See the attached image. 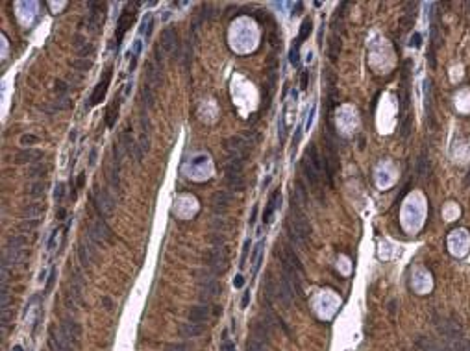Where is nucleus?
<instances>
[{"instance_id":"obj_61","label":"nucleus","mask_w":470,"mask_h":351,"mask_svg":"<svg viewBox=\"0 0 470 351\" xmlns=\"http://www.w3.org/2000/svg\"><path fill=\"white\" fill-rule=\"evenodd\" d=\"M11 351H23V346H13V350Z\"/></svg>"},{"instance_id":"obj_11","label":"nucleus","mask_w":470,"mask_h":351,"mask_svg":"<svg viewBox=\"0 0 470 351\" xmlns=\"http://www.w3.org/2000/svg\"><path fill=\"white\" fill-rule=\"evenodd\" d=\"M104 4L100 2H89V19H87V30L91 34L100 32L102 21H104Z\"/></svg>"},{"instance_id":"obj_54","label":"nucleus","mask_w":470,"mask_h":351,"mask_svg":"<svg viewBox=\"0 0 470 351\" xmlns=\"http://www.w3.org/2000/svg\"><path fill=\"white\" fill-rule=\"evenodd\" d=\"M56 235H58V229H54L50 235V241H48V250H54V242H56Z\"/></svg>"},{"instance_id":"obj_21","label":"nucleus","mask_w":470,"mask_h":351,"mask_svg":"<svg viewBox=\"0 0 470 351\" xmlns=\"http://www.w3.org/2000/svg\"><path fill=\"white\" fill-rule=\"evenodd\" d=\"M120 146H122V152L126 154L128 157H132V155H135V150H137V142L134 141V133H132V128L130 126H126L124 130H122V133H120Z\"/></svg>"},{"instance_id":"obj_44","label":"nucleus","mask_w":470,"mask_h":351,"mask_svg":"<svg viewBox=\"0 0 470 351\" xmlns=\"http://www.w3.org/2000/svg\"><path fill=\"white\" fill-rule=\"evenodd\" d=\"M56 276H58V270L56 268H52L50 270V276H48V281H47V286H45V294H48L52 290V286H54V281H56Z\"/></svg>"},{"instance_id":"obj_35","label":"nucleus","mask_w":470,"mask_h":351,"mask_svg":"<svg viewBox=\"0 0 470 351\" xmlns=\"http://www.w3.org/2000/svg\"><path fill=\"white\" fill-rule=\"evenodd\" d=\"M224 235L222 233H218V231H213V233L208 237V242L213 246V248H218V246H224Z\"/></svg>"},{"instance_id":"obj_17","label":"nucleus","mask_w":470,"mask_h":351,"mask_svg":"<svg viewBox=\"0 0 470 351\" xmlns=\"http://www.w3.org/2000/svg\"><path fill=\"white\" fill-rule=\"evenodd\" d=\"M302 172H304V176H306V179L309 181V185H311V189L315 191V193L319 194V198L322 200V196H320V179H322V174H320L319 170L317 168L313 167L311 165V161L307 157H304L302 159Z\"/></svg>"},{"instance_id":"obj_10","label":"nucleus","mask_w":470,"mask_h":351,"mask_svg":"<svg viewBox=\"0 0 470 351\" xmlns=\"http://www.w3.org/2000/svg\"><path fill=\"white\" fill-rule=\"evenodd\" d=\"M161 50L165 56H172L176 52V56L180 58V37H178V32L172 28V26H167L163 32H161V43H160Z\"/></svg>"},{"instance_id":"obj_39","label":"nucleus","mask_w":470,"mask_h":351,"mask_svg":"<svg viewBox=\"0 0 470 351\" xmlns=\"http://www.w3.org/2000/svg\"><path fill=\"white\" fill-rule=\"evenodd\" d=\"M54 91H56V94H58V98H61V96H67L69 85L65 84L63 80H58V82H56V87H54Z\"/></svg>"},{"instance_id":"obj_56","label":"nucleus","mask_w":470,"mask_h":351,"mask_svg":"<svg viewBox=\"0 0 470 351\" xmlns=\"http://www.w3.org/2000/svg\"><path fill=\"white\" fill-rule=\"evenodd\" d=\"M94 163H96V148H93L91 154H89V165L93 167Z\"/></svg>"},{"instance_id":"obj_36","label":"nucleus","mask_w":470,"mask_h":351,"mask_svg":"<svg viewBox=\"0 0 470 351\" xmlns=\"http://www.w3.org/2000/svg\"><path fill=\"white\" fill-rule=\"evenodd\" d=\"M246 351H267V344L259 342L254 336H250V340L246 342Z\"/></svg>"},{"instance_id":"obj_9","label":"nucleus","mask_w":470,"mask_h":351,"mask_svg":"<svg viewBox=\"0 0 470 351\" xmlns=\"http://www.w3.org/2000/svg\"><path fill=\"white\" fill-rule=\"evenodd\" d=\"M96 253H98L96 251V244L89 239V235L84 233L82 241L78 244V261H80L82 268H85V270L91 268V263L96 259Z\"/></svg>"},{"instance_id":"obj_32","label":"nucleus","mask_w":470,"mask_h":351,"mask_svg":"<svg viewBox=\"0 0 470 351\" xmlns=\"http://www.w3.org/2000/svg\"><path fill=\"white\" fill-rule=\"evenodd\" d=\"M311 32H313V21H311L309 17H306V19H304L302 26H300V35H298V41L304 43V39H307Z\"/></svg>"},{"instance_id":"obj_16","label":"nucleus","mask_w":470,"mask_h":351,"mask_svg":"<svg viewBox=\"0 0 470 351\" xmlns=\"http://www.w3.org/2000/svg\"><path fill=\"white\" fill-rule=\"evenodd\" d=\"M270 334H272V322L269 320V316L259 318V320H256V322H254L252 336L256 338V340H259V342H263V344H267V346H269Z\"/></svg>"},{"instance_id":"obj_45","label":"nucleus","mask_w":470,"mask_h":351,"mask_svg":"<svg viewBox=\"0 0 470 351\" xmlns=\"http://www.w3.org/2000/svg\"><path fill=\"white\" fill-rule=\"evenodd\" d=\"M263 246H265V242L263 241H259V242L256 244V248H254L252 251V257H250V263H256V261L261 257V251H263Z\"/></svg>"},{"instance_id":"obj_34","label":"nucleus","mask_w":470,"mask_h":351,"mask_svg":"<svg viewBox=\"0 0 470 351\" xmlns=\"http://www.w3.org/2000/svg\"><path fill=\"white\" fill-rule=\"evenodd\" d=\"M411 126H413V117H407V118H402L400 120V137L402 139H405V137H409V133H411Z\"/></svg>"},{"instance_id":"obj_14","label":"nucleus","mask_w":470,"mask_h":351,"mask_svg":"<svg viewBox=\"0 0 470 351\" xmlns=\"http://www.w3.org/2000/svg\"><path fill=\"white\" fill-rule=\"evenodd\" d=\"M109 82H111V68H108V70H106L104 78H102L100 82H98V85L94 87V91H93V94L89 96V102L85 104V108H87V109L93 108V106L100 104V102L106 98V92H108Z\"/></svg>"},{"instance_id":"obj_18","label":"nucleus","mask_w":470,"mask_h":351,"mask_svg":"<svg viewBox=\"0 0 470 351\" xmlns=\"http://www.w3.org/2000/svg\"><path fill=\"white\" fill-rule=\"evenodd\" d=\"M326 148H328V155H326V159H324V167H326V177H328V183L333 185V177H335L337 170H339V157H337L335 146H333V144H331L329 141H328Z\"/></svg>"},{"instance_id":"obj_57","label":"nucleus","mask_w":470,"mask_h":351,"mask_svg":"<svg viewBox=\"0 0 470 351\" xmlns=\"http://www.w3.org/2000/svg\"><path fill=\"white\" fill-rule=\"evenodd\" d=\"M248 300H250V290H246V292H244V296H243V301H241V307H243V309L246 307V305H248Z\"/></svg>"},{"instance_id":"obj_38","label":"nucleus","mask_w":470,"mask_h":351,"mask_svg":"<svg viewBox=\"0 0 470 351\" xmlns=\"http://www.w3.org/2000/svg\"><path fill=\"white\" fill-rule=\"evenodd\" d=\"M70 104H72V100H70L69 96H61V98H58V100H56V106H54V109H58V111H65V109L70 108Z\"/></svg>"},{"instance_id":"obj_19","label":"nucleus","mask_w":470,"mask_h":351,"mask_svg":"<svg viewBox=\"0 0 470 351\" xmlns=\"http://www.w3.org/2000/svg\"><path fill=\"white\" fill-rule=\"evenodd\" d=\"M43 152L35 148H24L15 154V165H28V163H41Z\"/></svg>"},{"instance_id":"obj_2","label":"nucleus","mask_w":470,"mask_h":351,"mask_svg":"<svg viewBox=\"0 0 470 351\" xmlns=\"http://www.w3.org/2000/svg\"><path fill=\"white\" fill-rule=\"evenodd\" d=\"M59 334H61V340H63V348L65 351H78L80 350V344H82V326L80 322L74 320L72 316H65L59 324Z\"/></svg>"},{"instance_id":"obj_22","label":"nucleus","mask_w":470,"mask_h":351,"mask_svg":"<svg viewBox=\"0 0 470 351\" xmlns=\"http://www.w3.org/2000/svg\"><path fill=\"white\" fill-rule=\"evenodd\" d=\"M280 205H282V193L276 189L274 193L270 194L269 205H267V209L263 213V224H265V226H269L270 222H272V217H274L276 209H280Z\"/></svg>"},{"instance_id":"obj_51","label":"nucleus","mask_w":470,"mask_h":351,"mask_svg":"<svg viewBox=\"0 0 470 351\" xmlns=\"http://www.w3.org/2000/svg\"><path fill=\"white\" fill-rule=\"evenodd\" d=\"M9 320H11V314H9V310H2V327L6 329V327L9 326Z\"/></svg>"},{"instance_id":"obj_8","label":"nucleus","mask_w":470,"mask_h":351,"mask_svg":"<svg viewBox=\"0 0 470 351\" xmlns=\"http://www.w3.org/2000/svg\"><path fill=\"white\" fill-rule=\"evenodd\" d=\"M224 150L228 154V159H234V161H246L248 157V150H250V144L248 141H244L243 137H230L224 141Z\"/></svg>"},{"instance_id":"obj_27","label":"nucleus","mask_w":470,"mask_h":351,"mask_svg":"<svg viewBox=\"0 0 470 351\" xmlns=\"http://www.w3.org/2000/svg\"><path fill=\"white\" fill-rule=\"evenodd\" d=\"M118 108H120V100L115 96V100L111 102V104L108 106V109H106V124H108V128H113L115 122H117Z\"/></svg>"},{"instance_id":"obj_4","label":"nucleus","mask_w":470,"mask_h":351,"mask_svg":"<svg viewBox=\"0 0 470 351\" xmlns=\"http://www.w3.org/2000/svg\"><path fill=\"white\" fill-rule=\"evenodd\" d=\"M91 205L98 218L111 217L113 211H115V200H113V196L108 193V189L98 187V185H94V189H93L91 193Z\"/></svg>"},{"instance_id":"obj_53","label":"nucleus","mask_w":470,"mask_h":351,"mask_svg":"<svg viewBox=\"0 0 470 351\" xmlns=\"http://www.w3.org/2000/svg\"><path fill=\"white\" fill-rule=\"evenodd\" d=\"M243 285H244V277H243V276H237V277L234 279V286H235V288H241Z\"/></svg>"},{"instance_id":"obj_47","label":"nucleus","mask_w":470,"mask_h":351,"mask_svg":"<svg viewBox=\"0 0 470 351\" xmlns=\"http://www.w3.org/2000/svg\"><path fill=\"white\" fill-rule=\"evenodd\" d=\"M93 52H94V46L87 43L82 50H78V56H80L82 59H87V56H93Z\"/></svg>"},{"instance_id":"obj_12","label":"nucleus","mask_w":470,"mask_h":351,"mask_svg":"<svg viewBox=\"0 0 470 351\" xmlns=\"http://www.w3.org/2000/svg\"><path fill=\"white\" fill-rule=\"evenodd\" d=\"M232 193L228 191H217V193L211 196V211L217 215V217H224L226 211L230 209V203H232Z\"/></svg>"},{"instance_id":"obj_3","label":"nucleus","mask_w":470,"mask_h":351,"mask_svg":"<svg viewBox=\"0 0 470 351\" xmlns=\"http://www.w3.org/2000/svg\"><path fill=\"white\" fill-rule=\"evenodd\" d=\"M122 146L120 142H115L111 146V159H109V167H108V183L111 187L113 193L118 194V198H122V183H120V170H122Z\"/></svg>"},{"instance_id":"obj_40","label":"nucleus","mask_w":470,"mask_h":351,"mask_svg":"<svg viewBox=\"0 0 470 351\" xmlns=\"http://www.w3.org/2000/svg\"><path fill=\"white\" fill-rule=\"evenodd\" d=\"M300 44H302V43L296 39V44L293 46V50H291V56H289V59H291V63H293L294 67H296V65L300 63V54H298V48H300Z\"/></svg>"},{"instance_id":"obj_46","label":"nucleus","mask_w":470,"mask_h":351,"mask_svg":"<svg viewBox=\"0 0 470 351\" xmlns=\"http://www.w3.org/2000/svg\"><path fill=\"white\" fill-rule=\"evenodd\" d=\"M72 44H74L76 52H78V50H82L85 44H87V39H85V37H82L80 34H76V35H74V41H72Z\"/></svg>"},{"instance_id":"obj_28","label":"nucleus","mask_w":470,"mask_h":351,"mask_svg":"<svg viewBox=\"0 0 470 351\" xmlns=\"http://www.w3.org/2000/svg\"><path fill=\"white\" fill-rule=\"evenodd\" d=\"M48 170H50L48 165H45V163H35L34 167H30V170H28V177L37 179V181H43V177L47 176Z\"/></svg>"},{"instance_id":"obj_58","label":"nucleus","mask_w":470,"mask_h":351,"mask_svg":"<svg viewBox=\"0 0 470 351\" xmlns=\"http://www.w3.org/2000/svg\"><path fill=\"white\" fill-rule=\"evenodd\" d=\"M222 351H235V346L232 342L224 340V346H222Z\"/></svg>"},{"instance_id":"obj_43","label":"nucleus","mask_w":470,"mask_h":351,"mask_svg":"<svg viewBox=\"0 0 470 351\" xmlns=\"http://www.w3.org/2000/svg\"><path fill=\"white\" fill-rule=\"evenodd\" d=\"M165 351H191V348L184 342H178V344L174 342V344H168L167 348H165Z\"/></svg>"},{"instance_id":"obj_42","label":"nucleus","mask_w":470,"mask_h":351,"mask_svg":"<svg viewBox=\"0 0 470 351\" xmlns=\"http://www.w3.org/2000/svg\"><path fill=\"white\" fill-rule=\"evenodd\" d=\"M63 198H65V185L58 183V187L54 189V200L58 201V203H61V201H63Z\"/></svg>"},{"instance_id":"obj_25","label":"nucleus","mask_w":470,"mask_h":351,"mask_svg":"<svg viewBox=\"0 0 470 351\" xmlns=\"http://www.w3.org/2000/svg\"><path fill=\"white\" fill-rule=\"evenodd\" d=\"M45 213V203H39V201H34V203H28L24 209H23V215L28 220H37Z\"/></svg>"},{"instance_id":"obj_50","label":"nucleus","mask_w":470,"mask_h":351,"mask_svg":"<svg viewBox=\"0 0 470 351\" xmlns=\"http://www.w3.org/2000/svg\"><path fill=\"white\" fill-rule=\"evenodd\" d=\"M411 46H415V48H419L420 44H422V35L420 34H413V37H411V43H409Z\"/></svg>"},{"instance_id":"obj_33","label":"nucleus","mask_w":470,"mask_h":351,"mask_svg":"<svg viewBox=\"0 0 470 351\" xmlns=\"http://www.w3.org/2000/svg\"><path fill=\"white\" fill-rule=\"evenodd\" d=\"M37 226H39V218H37V220H28V218H24V220L19 224V231H21V233H32Z\"/></svg>"},{"instance_id":"obj_30","label":"nucleus","mask_w":470,"mask_h":351,"mask_svg":"<svg viewBox=\"0 0 470 351\" xmlns=\"http://www.w3.org/2000/svg\"><path fill=\"white\" fill-rule=\"evenodd\" d=\"M28 246V237L26 235L13 233L8 237V248H26Z\"/></svg>"},{"instance_id":"obj_48","label":"nucleus","mask_w":470,"mask_h":351,"mask_svg":"<svg viewBox=\"0 0 470 351\" xmlns=\"http://www.w3.org/2000/svg\"><path fill=\"white\" fill-rule=\"evenodd\" d=\"M39 141L35 135H32V133H26V135H23L21 137V144H24V146H30V144H35V142Z\"/></svg>"},{"instance_id":"obj_20","label":"nucleus","mask_w":470,"mask_h":351,"mask_svg":"<svg viewBox=\"0 0 470 351\" xmlns=\"http://www.w3.org/2000/svg\"><path fill=\"white\" fill-rule=\"evenodd\" d=\"M210 309L211 305H208V303L194 305V307H191L189 312H187V322H193V324H200L202 326V324L210 318Z\"/></svg>"},{"instance_id":"obj_23","label":"nucleus","mask_w":470,"mask_h":351,"mask_svg":"<svg viewBox=\"0 0 470 351\" xmlns=\"http://www.w3.org/2000/svg\"><path fill=\"white\" fill-rule=\"evenodd\" d=\"M204 333V326L200 324H193V322H182L178 326V334L182 338H196Z\"/></svg>"},{"instance_id":"obj_5","label":"nucleus","mask_w":470,"mask_h":351,"mask_svg":"<svg viewBox=\"0 0 470 351\" xmlns=\"http://www.w3.org/2000/svg\"><path fill=\"white\" fill-rule=\"evenodd\" d=\"M82 290H84V277L80 274V270L74 268V270L70 272V279H69L67 288H65V296H63L65 307H67L69 310H76L78 305L82 303Z\"/></svg>"},{"instance_id":"obj_24","label":"nucleus","mask_w":470,"mask_h":351,"mask_svg":"<svg viewBox=\"0 0 470 351\" xmlns=\"http://www.w3.org/2000/svg\"><path fill=\"white\" fill-rule=\"evenodd\" d=\"M48 348H50V351H65L61 334H59V327L56 326H52L48 329Z\"/></svg>"},{"instance_id":"obj_6","label":"nucleus","mask_w":470,"mask_h":351,"mask_svg":"<svg viewBox=\"0 0 470 351\" xmlns=\"http://www.w3.org/2000/svg\"><path fill=\"white\" fill-rule=\"evenodd\" d=\"M228 248L226 246H218V248H210L204 253V264L208 266V270H211L215 276L224 274L228 268Z\"/></svg>"},{"instance_id":"obj_13","label":"nucleus","mask_w":470,"mask_h":351,"mask_svg":"<svg viewBox=\"0 0 470 351\" xmlns=\"http://www.w3.org/2000/svg\"><path fill=\"white\" fill-rule=\"evenodd\" d=\"M30 255V251L26 248H8L4 251V257H2V266H19L26 261V257Z\"/></svg>"},{"instance_id":"obj_55","label":"nucleus","mask_w":470,"mask_h":351,"mask_svg":"<svg viewBox=\"0 0 470 351\" xmlns=\"http://www.w3.org/2000/svg\"><path fill=\"white\" fill-rule=\"evenodd\" d=\"M76 185H78V189H84V185H85V174H84V172L78 176V181H76Z\"/></svg>"},{"instance_id":"obj_7","label":"nucleus","mask_w":470,"mask_h":351,"mask_svg":"<svg viewBox=\"0 0 470 351\" xmlns=\"http://www.w3.org/2000/svg\"><path fill=\"white\" fill-rule=\"evenodd\" d=\"M243 161H234V159H228L226 163V185L228 189L241 193L244 189V176H243Z\"/></svg>"},{"instance_id":"obj_41","label":"nucleus","mask_w":470,"mask_h":351,"mask_svg":"<svg viewBox=\"0 0 470 351\" xmlns=\"http://www.w3.org/2000/svg\"><path fill=\"white\" fill-rule=\"evenodd\" d=\"M211 227H213L215 231H218V233L226 231V222H224V218H213V220H211Z\"/></svg>"},{"instance_id":"obj_60","label":"nucleus","mask_w":470,"mask_h":351,"mask_svg":"<svg viewBox=\"0 0 470 351\" xmlns=\"http://www.w3.org/2000/svg\"><path fill=\"white\" fill-rule=\"evenodd\" d=\"M256 215H258V207H254V211H252V217H250V226H252L254 222H256Z\"/></svg>"},{"instance_id":"obj_52","label":"nucleus","mask_w":470,"mask_h":351,"mask_svg":"<svg viewBox=\"0 0 470 351\" xmlns=\"http://www.w3.org/2000/svg\"><path fill=\"white\" fill-rule=\"evenodd\" d=\"M307 80H309V70H304L302 80H300V87H302V89H307Z\"/></svg>"},{"instance_id":"obj_15","label":"nucleus","mask_w":470,"mask_h":351,"mask_svg":"<svg viewBox=\"0 0 470 351\" xmlns=\"http://www.w3.org/2000/svg\"><path fill=\"white\" fill-rule=\"evenodd\" d=\"M134 19H135V9L130 6L128 9H124L122 11V15L118 17V24H117V32H115V44H118L122 43V37H124V34H126L128 30H130V26L134 24Z\"/></svg>"},{"instance_id":"obj_31","label":"nucleus","mask_w":470,"mask_h":351,"mask_svg":"<svg viewBox=\"0 0 470 351\" xmlns=\"http://www.w3.org/2000/svg\"><path fill=\"white\" fill-rule=\"evenodd\" d=\"M45 191H47V183H45V181H34V183L30 185V189H28V196L41 198V196H45Z\"/></svg>"},{"instance_id":"obj_29","label":"nucleus","mask_w":470,"mask_h":351,"mask_svg":"<svg viewBox=\"0 0 470 351\" xmlns=\"http://www.w3.org/2000/svg\"><path fill=\"white\" fill-rule=\"evenodd\" d=\"M417 174H419L420 177L429 176V159L428 155H426V152H422L419 161H417Z\"/></svg>"},{"instance_id":"obj_26","label":"nucleus","mask_w":470,"mask_h":351,"mask_svg":"<svg viewBox=\"0 0 470 351\" xmlns=\"http://www.w3.org/2000/svg\"><path fill=\"white\" fill-rule=\"evenodd\" d=\"M339 54H341V37H337V34H333L328 41V58L331 63H335Z\"/></svg>"},{"instance_id":"obj_37","label":"nucleus","mask_w":470,"mask_h":351,"mask_svg":"<svg viewBox=\"0 0 470 351\" xmlns=\"http://www.w3.org/2000/svg\"><path fill=\"white\" fill-rule=\"evenodd\" d=\"M93 67V61L91 59H74L72 61V68H76V70H89V68Z\"/></svg>"},{"instance_id":"obj_1","label":"nucleus","mask_w":470,"mask_h":351,"mask_svg":"<svg viewBox=\"0 0 470 351\" xmlns=\"http://www.w3.org/2000/svg\"><path fill=\"white\" fill-rule=\"evenodd\" d=\"M287 233L294 246L306 248L311 239V224L306 213L302 211V205H298L296 201L291 200V211L287 218Z\"/></svg>"},{"instance_id":"obj_59","label":"nucleus","mask_w":470,"mask_h":351,"mask_svg":"<svg viewBox=\"0 0 470 351\" xmlns=\"http://www.w3.org/2000/svg\"><path fill=\"white\" fill-rule=\"evenodd\" d=\"M65 217H67V211L63 209V207H59V211H58V220H65Z\"/></svg>"},{"instance_id":"obj_49","label":"nucleus","mask_w":470,"mask_h":351,"mask_svg":"<svg viewBox=\"0 0 470 351\" xmlns=\"http://www.w3.org/2000/svg\"><path fill=\"white\" fill-rule=\"evenodd\" d=\"M102 305H104V309L108 310V312H111V310H113V301H111V298H108V296H104V298H102Z\"/></svg>"}]
</instances>
